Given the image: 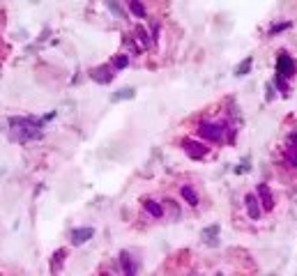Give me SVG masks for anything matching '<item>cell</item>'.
Returning a JSON list of instances; mask_svg holds the SVG:
<instances>
[{
  "mask_svg": "<svg viewBox=\"0 0 297 276\" xmlns=\"http://www.w3.org/2000/svg\"><path fill=\"white\" fill-rule=\"evenodd\" d=\"M286 161H288L293 168H297V148H286Z\"/></svg>",
  "mask_w": 297,
  "mask_h": 276,
  "instance_id": "obj_19",
  "label": "cell"
},
{
  "mask_svg": "<svg viewBox=\"0 0 297 276\" xmlns=\"http://www.w3.org/2000/svg\"><path fill=\"white\" fill-rule=\"evenodd\" d=\"M267 276H274V274H267Z\"/></svg>",
  "mask_w": 297,
  "mask_h": 276,
  "instance_id": "obj_28",
  "label": "cell"
},
{
  "mask_svg": "<svg viewBox=\"0 0 297 276\" xmlns=\"http://www.w3.org/2000/svg\"><path fill=\"white\" fill-rule=\"evenodd\" d=\"M95 237V228H76L74 233H71V244L74 246H81V244H85L88 240H92Z\"/></svg>",
  "mask_w": 297,
  "mask_h": 276,
  "instance_id": "obj_8",
  "label": "cell"
},
{
  "mask_svg": "<svg viewBox=\"0 0 297 276\" xmlns=\"http://www.w3.org/2000/svg\"><path fill=\"white\" fill-rule=\"evenodd\" d=\"M134 97H136L134 88H120L118 92H113V94H111V101H113V104H118V101H127V99H134Z\"/></svg>",
  "mask_w": 297,
  "mask_h": 276,
  "instance_id": "obj_11",
  "label": "cell"
},
{
  "mask_svg": "<svg viewBox=\"0 0 297 276\" xmlns=\"http://www.w3.org/2000/svg\"><path fill=\"white\" fill-rule=\"evenodd\" d=\"M288 28H290V23H274V26L269 28V35L274 37L276 32H283V30H288Z\"/></svg>",
  "mask_w": 297,
  "mask_h": 276,
  "instance_id": "obj_21",
  "label": "cell"
},
{
  "mask_svg": "<svg viewBox=\"0 0 297 276\" xmlns=\"http://www.w3.org/2000/svg\"><path fill=\"white\" fill-rule=\"evenodd\" d=\"M182 148H184V152H187L191 159H196V161H198V159H203V156L207 154L205 145H200V143H196V141H189V138L182 143Z\"/></svg>",
  "mask_w": 297,
  "mask_h": 276,
  "instance_id": "obj_7",
  "label": "cell"
},
{
  "mask_svg": "<svg viewBox=\"0 0 297 276\" xmlns=\"http://www.w3.org/2000/svg\"><path fill=\"white\" fill-rule=\"evenodd\" d=\"M101 276H113V274H106V272H104V274H101Z\"/></svg>",
  "mask_w": 297,
  "mask_h": 276,
  "instance_id": "obj_26",
  "label": "cell"
},
{
  "mask_svg": "<svg viewBox=\"0 0 297 276\" xmlns=\"http://www.w3.org/2000/svg\"><path fill=\"white\" fill-rule=\"evenodd\" d=\"M276 76H281L283 81L295 76V60H293L286 51H281V53L276 56Z\"/></svg>",
  "mask_w": 297,
  "mask_h": 276,
  "instance_id": "obj_3",
  "label": "cell"
},
{
  "mask_svg": "<svg viewBox=\"0 0 297 276\" xmlns=\"http://www.w3.org/2000/svg\"><path fill=\"white\" fill-rule=\"evenodd\" d=\"M65 255H67L65 248H58L56 253H53V260H51V274H58V272H60V267H63V262H65Z\"/></svg>",
  "mask_w": 297,
  "mask_h": 276,
  "instance_id": "obj_13",
  "label": "cell"
},
{
  "mask_svg": "<svg viewBox=\"0 0 297 276\" xmlns=\"http://www.w3.org/2000/svg\"><path fill=\"white\" fill-rule=\"evenodd\" d=\"M217 276H224V274H217Z\"/></svg>",
  "mask_w": 297,
  "mask_h": 276,
  "instance_id": "obj_27",
  "label": "cell"
},
{
  "mask_svg": "<svg viewBox=\"0 0 297 276\" xmlns=\"http://www.w3.org/2000/svg\"><path fill=\"white\" fill-rule=\"evenodd\" d=\"M9 127H12V138L14 141L28 143L35 141V138H42L44 120H39V118H12Z\"/></svg>",
  "mask_w": 297,
  "mask_h": 276,
  "instance_id": "obj_1",
  "label": "cell"
},
{
  "mask_svg": "<svg viewBox=\"0 0 297 276\" xmlns=\"http://www.w3.org/2000/svg\"><path fill=\"white\" fill-rule=\"evenodd\" d=\"M134 35H136V39L141 42V49H150V46H152V39H150L148 30L143 28V26H138V28L134 30Z\"/></svg>",
  "mask_w": 297,
  "mask_h": 276,
  "instance_id": "obj_14",
  "label": "cell"
},
{
  "mask_svg": "<svg viewBox=\"0 0 297 276\" xmlns=\"http://www.w3.org/2000/svg\"><path fill=\"white\" fill-rule=\"evenodd\" d=\"M274 83H276V88H279V90L283 92V94H288L290 92V88H288V83H286V81H283L281 76H274Z\"/></svg>",
  "mask_w": 297,
  "mask_h": 276,
  "instance_id": "obj_22",
  "label": "cell"
},
{
  "mask_svg": "<svg viewBox=\"0 0 297 276\" xmlns=\"http://www.w3.org/2000/svg\"><path fill=\"white\" fill-rule=\"evenodd\" d=\"M180 193H182V198L187 200V203H189L191 207H196V205H198V193L194 191V189H191L189 184H184L182 189H180Z\"/></svg>",
  "mask_w": 297,
  "mask_h": 276,
  "instance_id": "obj_15",
  "label": "cell"
},
{
  "mask_svg": "<svg viewBox=\"0 0 297 276\" xmlns=\"http://www.w3.org/2000/svg\"><path fill=\"white\" fill-rule=\"evenodd\" d=\"M288 148H297V131L288 134Z\"/></svg>",
  "mask_w": 297,
  "mask_h": 276,
  "instance_id": "obj_24",
  "label": "cell"
},
{
  "mask_svg": "<svg viewBox=\"0 0 297 276\" xmlns=\"http://www.w3.org/2000/svg\"><path fill=\"white\" fill-rule=\"evenodd\" d=\"M256 198L261 200L263 212H272V210H274V193H272V189H269L267 184L261 182L256 186Z\"/></svg>",
  "mask_w": 297,
  "mask_h": 276,
  "instance_id": "obj_4",
  "label": "cell"
},
{
  "mask_svg": "<svg viewBox=\"0 0 297 276\" xmlns=\"http://www.w3.org/2000/svg\"><path fill=\"white\" fill-rule=\"evenodd\" d=\"M267 99L269 101L274 99V85H272V83H267Z\"/></svg>",
  "mask_w": 297,
  "mask_h": 276,
  "instance_id": "obj_25",
  "label": "cell"
},
{
  "mask_svg": "<svg viewBox=\"0 0 297 276\" xmlns=\"http://www.w3.org/2000/svg\"><path fill=\"white\" fill-rule=\"evenodd\" d=\"M120 265H122V272H125V276H136V260L134 255L129 253V251H120Z\"/></svg>",
  "mask_w": 297,
  "mask_h": 276,
  "instance_id": "obj_10",
  "label": "cell"
},
{
  "mask_svg": "<svg viewBox=\"0 0 297 276\" xmlns=\"http://www.w3.org/2000/svg\"><path fill=\"white\" fill-rule=\"evenodd\" d=\"M244 207H247L249 219H254V221L261 219L263 207H261V200L256 198V193H247V196H244Z\"/></svg>",
  "mask_w": 297,
  "mask_h": 276,
  "instance_id": "obj_6",
  "label": "cell"
},
{
  "mask_svg": "<svg viewBox=\"0 0 297 276\" xmlns=\"http://www.w3.org/2000/svg\"><path fill=\"white\" fill-rule=\"evenodd\" d=\"M0 175H2V170H0Z\"/></svg>",
  "mask_w": 297,
  "mask_h": 276,
  "instance_id": "obj_29",
  "label": "cell"
},
{
  "mask_svg": "<svg viewBox=\"0 0 297 276\" xmlns=\"http://www.w3.org/2000/svg\"><path fill=\"white\" fill-rule=\"evenodd\" d=\"M113 69H127L129 67V56H115L113 62H111Z\"/></svg>",
  "mask_w": 297,
  "mask_h": 276,
  "instance_id": "obj_18",
  "label": "cell"
},
{
  "mask_svg": "<svg viewBox=\"0 0 297 276\" xmlns=\"http://www.w3.org/2000/svg\"><path fill=\"white\" fill-rule=\"evenodd\" d=\"M219 233H221V226H207L203 228V233H200V237H203V242H205L207 246H217L219 244Z\"/></svg>",
  "mask_w": 297,
  "mask_h": 276,
  "instance_id": "obj_9",
  "label": "cell"
},
{
  "mask_svg": "<svg viewBox=\"0 0 297 276\" xmlns=\"http://www.w3.org/2000/svg\"><path fill=\"white\" fill-rule=\"evenodd\" d=\"M106 7L111 9V12H113L118 19H122V9H120V5H118V2H106Z\"/></svg>",
  "mask_w": 297,
  "mask_h": 276,
  "instance_id": "obj_23",
  "label": "cell"
},
{
  "mask_svg": "<svg viewBox=\"0 0 297 276\" xmlns=\"http://www.w3.org/2000/svg\"><path fill=\"white\" fill-rule=\"evenodd\" d=\"M129 12H132V14H136L138 19H145V16H148V9H145V5H143V2H138V0H132V2H129Z\"/></svg>",
  "mask_w": 297,
  "mask_h": 276,
  "instance_id": "obj_17",
  "label": "cell"
},
{
  "mask_svg": "<svg viewBox=\"0 0 297 276\" xmlns=\"http://www.w3.org/2000/svg\"><path fill=\"white\" fill-rule=\"evenodd\" d=\"M249 170H251V156H244V159L240 161V166L235 168V173L242 175V173H249Z\"/></svg>",
  "mask_w": 297,
  "mask_h": 276,
  "instance_id": "obj_20",
  "label": "cell"
},
{
  "mask_svg": "<svg viewBox=\"0 0 297 276\" xmlns=\"http://www.w3.org/2000/svg\"><path fill=\"white\" fill-rule=\"evenodd\" d=\"M251 64H254V58H244V62H240L237 67H235V76L237 78L247 76L249 71H251Z\"/></svg>",
  "mask_w": 297,
  "mask_h": 276,
  "instance_id": "obj_16",
  "label": "cell"
},
{
  "mask_svg": "<svg viewBox=\"0 0 297 276\" xmlns=\"http://www.w3.org/2000/svg\"><path fill=\"white\" fill-rule=\"evenodd\" d=\"M143 207H145V212H150V216H155V219H162V216H164V207L159 205L157 200L145 198V200H143Z\"/></svg>",
  "mask_w": 297,
  "mask_h": 276,
  "instance_id": "obj_12",
  "label": "cell"
},
{
  "mask_svg": "<svg viewBox=\"0 0 297 276\" xmlns=\"http://www.w3.org/2000/svg\"><path fill=\"white\" fill-rule=\"evenodd\" d=\"M90 76H92V81H95V83L108 85L115 78V69L111 67V64H99V67H95V69L90 71Z\"/></svg>",
  "mask_w": 297,
  "mask_h": 276,
  "instance_id": "obj_5",
  "label": "cell"
},
{
  "mask_svg": "<svg viewBox=\"0 0 297 276\" xmlns=\"http://www.w3.org/2000/svg\"><path fill=\"white\" fill-rule=\"evenodd\" d=\"M224 134H226V127H224V124H214V122H200V124H198V136L210 143H221Z\"/></svg>",
  "mask_w": 297,
  "mask_h": 276,
  "instance_id": "obj_2",
  "label": "cell"
}]
</instances>
